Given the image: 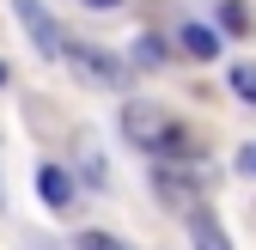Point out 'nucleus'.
<instances>
[{
    "instance_id": "1",
    "label": "nucleus",
    "mask_w": 256,
    "mask_h": 250,
    "mask_svg": "<svg viewBox=\"0 0 256 250\" xmlns=\"http://www.w3.org/2000/svg\"><path fill=\"white\" fill-rule=\"evenodd\" d=\"M122 134L134 140V146H146V152H158V159H183L189 152V134L177 128V116H165L158 104H122Z\"/></svg>"
},
{
    "instance_id": "2",
    "label": "nucleus",
    "mask_w": 256,
    "mask_h": 250,
    "mask_svg": "<svg viewBox=\"0 0 256 250\" xmlns=\"http://www.w3.org/2000/svg\"><path fill=\"white\" fill-rule=\"evenodd\" d=\"M61 55H68V68L80 74V80H92V86H128V61H116L110 49H98V43H68V49H61Z\"/></svg>"
},
{
    "instance_id": "3",
    "label": "nucleus",
    "mask_w": 256,
    "mask_h": 250,
    "mask_svg": "<svg viewBox=\"0 0 256 250\" xmlns=\"http://www.w3.org/2000/svg\"><path fill=\"white\" fill-rule=\"evenodd\" d=\"M12 12H18V24L30 30V43H37V55H61V49H68V37H61V24L49 18V6H43V0H12Z\"/></svg>"
},
{
    "instance_id": "4",
    "label": "nucleus",
    "mask_w": 256,
    "mask_h": 250,
    "mask_svg": "<svg viewBox=\"0 0 256 250\" xmlns=\"http://www.w3.org/2000/svg\"><path fill=\"white\" fill-rule=\"evenodd\" d=\"M37 190H43V202L61 214V208H74V177L68 171H61V165H43L37 171Z\"/></svg>"
},
{
    "instance_id": "5",
    "label": "nucleus",
    "mask_w": 256,
    "mask_h": 250,
    "mask_svg": "<svg viewBox=\"0 0 256 250\" xmlns=\"http://www.w3.org/2000/svg\"><path fill=\"white\" fill-rule=\"evenodd\" d=\"M189 238H196V250H232L226 232H220V220L208 208H189Z\"/></svg>"
},
{
    "instance_id": "6",
    "label": "nucleus",
    "mask_w": 256,
    "mask_h": 250,
    "mask_svg": "<svg viewBox=\"0 0 256 250\" xmlns=\"http://www.w3.org/2000/svg\"><path fill=\"white\" fill-rule=\"evenodd\" d=\"M177 43H183L189 61H214V55H220V37H214L208 24H183V37H177Z\"/></svg>"
},
{
    "instance_id": "7",
    "label": "nucleus",
    "mask_w": 256,
    "mask_h": 250,
    "mask_svg": "<svg viewBox=\"0 0 256 250\" xmlns=\"http://www.w3.org/2000/svg\"><path fill=\"white\" fill-rule=\"evenodd\" d=\"M152 190H158V202H189V196H196V183L158 165V171H152Z\"/></svg>"
},
{
    "instance_id": "8",
    "label": "nucleus",
    "mask_w": 256,
    "mask_h": 250,
    "mask_svg": "<svg viewBox=\"0 0 256 250\" xmlns=\"http://www.w3.org/2000/svg\"><path fill=\"white\" fill-rule=\"evenodd\" d=\"M232 92L244 104H256V61H238V68H232Z\"/></svg>"
},
{
    "instance_id": "9",
    "label": "nucleus",
    "mask_w": 256,
    "mask_h": 250,
    "mask_svg": "<svg viewBox=\"0 0 256 250\" xmlns=\"http://www.w3.org/2000/svg\"><path fill=\"white\" fill-rule=\"evenodd\" d=\"M134 61H140V68H165V43H158V37H140L134 43Z\"/></svg>"
},
{
    "instance_id": "10",
    "label": "nucleus",
    "mask_w": 256,
    "mask_h": 250,
    "mask_svg": "<svg viewBox=\"0 0 256 250\" xmlns=\"http://www.w3.org/2000/svg\"><path fill=\"white\" fill-rule=\"evenodd\" d=\"M220 24L226 30H250V12L238 6V0H220Z\"/></svg>"
},
{
    "instance_id": "11",
    "label": "nucleus",
    "mask_w": 256,
    "mask_h": 250,
    "mask_svg": "<svg viewBox=\"0 0 256 250\" xmlns=\"http://www.w3.org/2000/svg\"><path fill=\"white\" fill-rule=\"evenodd\" d=\"M80 250H128V244L110 238V232H80Z\"/></svg>"
},
{
    "instance_id": "12",
    "label": "nucleus",
    "mask_w": 256,
    "mask_h": 250,
    "mask_svg": "<svg viewBox=\"0 0 256 250\" xmlns=\"http://www.w3.org/2000/svg\"><path fill=\"white\" fill-rule=\"evenodd\" d=\"M238 165H244V171H250V177H256V140H250V146H244V152H238Z\"/></svg>"
},
{
    "instance_id": "13",
    "label": "nucleus",
    "mask_w": 256,
    "mask_h": 250,
    "mask_svg": "<svg viewBox=\"0 0 256 250\" xmlns=\"http://www.w3.org/2000/svg\"><path fill=\"white\" fill-rule=\"evenodd\" d=\"M86 6H92V12H110V6H122V0H86Z\"/></svg>"
},
{
    "instance_id": "14",
    "label": "nucleus",
    "mask_w": 256,
    "mask_h": 250,
    "mask_svg": "<svg viewBox=\"0 0 256 250\" xmlns=\"http://www.w3.org/2000/svg\"><path fill=\"white\" fill-rule=\"evenodd\" d=\"M0 86H6V68H0Z\"/></svg>"
}]
</instances>
